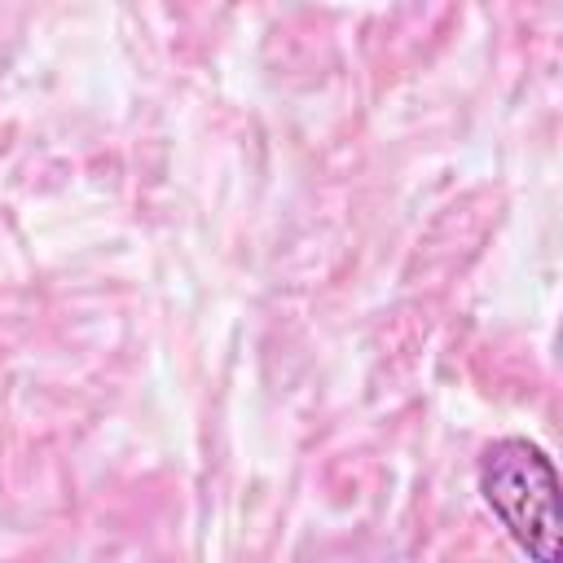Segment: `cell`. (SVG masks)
<instances>
[{
  "instance_id": "cell-1",
  "label": "cell",
  "mask_w": 563,
  "mask_h": 563,
  "mask_svg": "<svg viewBox=\"0 0 563 563\" xmlns=\"http://www.w3.org/2000/svg\"><path fill=\"white\" fill-rule=\"evenodd\" d=\"M475 488L528 563H563L559 471L528 435L493 440L475 462Z\"/></svg>"
}]
</instances>
